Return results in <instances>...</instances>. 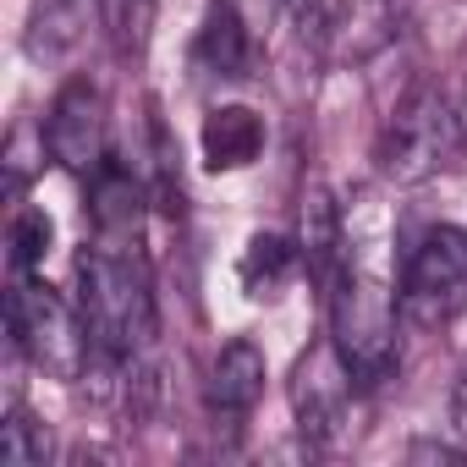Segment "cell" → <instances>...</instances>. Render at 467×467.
Returning a JSON list of instances; mask_svg holds the SVG:
<instances>
[{
    "mask_svg": "<svg viewBox=\"0 0 467 467\" xmlns=\"http://www.w3.org/2000/svg\"><path fill=\"white\" fill-rule=\"evenodd\" d=\"M456 154H462V116L434 83H412L390 105V116L374 138L379 176L401 182V187H418V182L440 176L445 165H456Z\"/></svg>",
    "mask_w": 467,
    "mask_h": 467,
    "instance_id": "obj_3",
    "label": "cell"
},
{
    "mask_svg": "<svg viewBox=\"0 0 467 467\" xmlns=\"http://www.w3.org/2000/svg\"><path fill=\"white\" fill-rule=\"evenodd\" d=\"M248 61H254V39H248L237 0H214L192 39V72L209 83H237V78H248Z\"/></svg>",
    "mask_w": 467,
    "mask_h": 467,
    "instance_id": "obj_11",
    "label": "cell"
},
{
    "mask_svg": "<svg viewBox=\"0 0 467 467\" xmlns=\"http://www.w3.org/2000/svg\"><path fill=\"white\" fill-rule=\"evenodd\" d=\"M105 39L121 61H143L154 34V0H105Z\"/></svg>",
    "mask_w": 467,
    "mask_h": 467,
    "instance_id": "obj_17",
    "label": "cell"
},
{
    "mask_svg": "<svg viewBox=\"0 0 467 467\" xmlns=\"http://www.w3.org/2000/svg\"><path fill=\"white\" fill-rule=\"evenodd\" d=\"M396 34V6L390 0H325L319 23H314V45L336 61H368L390 45Z\"/></svg>",
    "mask_w": 467,
    "mask_h": 467,
    "instance_id": "obj_8",
    "label": "cell"
},
{
    "mask_svg": "<svg viewBox=\"0 0 467 467\" xmlns=\"http://www.w3.org/2000/svg\"><path fill=\"white\" fill-rule=\"evenodd\" d=\"M50 243H56V220L45 209H12V225H6V248H12V275H34L45 259H50Z\"/></svg>",
    "mask_w": 467,
    "mask_h": 467,
    "instance_id": "obj_16",
    "label": "cell"
},
{
    "mask_svg": "<svg viewBox=\"0 0 467 467\" xmlns=\"http://www.w3.org/2000/svg\"><path fill=\"white\" fill-rule=\"evenodd\" d=\"M297 248H303V270L314 275L319 292H330V281L341 275V209L325 187L303 192V220H297Z\"/></svg>",
    "mask_w": 467,
    "mask_h": 467,
    "instance_id": "obj_13",
    "label": "cell"
},
{
    "mask_svg": "<svg viewBox=\"0 0 467 467\" xmlns=\"http://www.w3.org/2000/svg\"><path fill=\"white\" fill-rule=\"evenodd\" d=\"M0 462L6 467H45L50 462V429L12 396L6 418H0Z\"/></svg>",
    "mask_w": 467,
    "mask_h": 467,
    "instance_id": "obj_15",
    "label": "cell"
},
{
    "mask_svg": "<svg viewBox=\"0 0 467 467\" xmlns=\"http://www.w3.org/2000/svg\"><path fill=\"white\" fill-rule=\"evenodd\" d=\"M451 429H456V440L467 445V374L451 385Z\"/></svg>",
    "mask_w": 467,
    "mask_h": 467,
    "instance_id": "obj_19",
    "label": "cell"
},
{
    "mask_svg": "<svg viewBox=\"0 0 467 467\" xmlns=\"http://www.w3.org/2000/svg\"><path fill=\"white\" fill-rule=\"evenodd\" d=\"M325 314H330V341L341 347L358 385H379L396 374V314H401V303L374 270L341 265V275L325 292Z\"/></svg>",
    "mask_w": 467,
    "mask_h": 467,
    "instance_id": "obj_4",
    "label": "cell"
},
{
    "mask_svg": "<svg viewBox=\"0 0 467 467\" xmlns=\"http://www.w3.org/2000/svg\"><path fill=\"white\" fill-rule=\"evenodd\" d=\"M297 270H303V248H297V237H286V231H254L248 248H243V259H237L243 292L248 297H265V303L281 297L297 281Z\"/></svg>",
    "mask_w": 467,
    "mask_h": 467,
    "instance_id": "obj_14",
    "label": "cell"
},
{
    "mask_svg": "<svg viewBox=\"0 0 467 467\" xmlns=\"http://www.w3.org/2000/svg\"><path fill=\"white\" fill-rule=\"evenodd\" d=\"M396 303L418 330H440L467 308V225H429L407 248Z\"/></svg>",
    "mask_w": 467,
    "mask_h": 467,
    "instance_id": "obj_5",
    "label": "cell"
},
{
    "mask_svg": "<svg viewBox=\"0 0 467 467\" xmlns=\"http://www.w3.org/2000/svg\"><path fill=\"white\" fill-rule=\"evenodd\" d=\"M6 336L12 352L28 358L45 379L56 385H78L94 363V330L83 319V303H72L67 292H56L39 275H17L6 292Z\"/></svg>",
    "mask_w": 467,
    "mask_h": 467,
    "instance_id": "obj_2",
    "label": "cell"
},
{
    "mask_svg": "<svg viewBox=\"0 0 467 467\" xmlns=\"http://www.w3.org/2000/svg\"><path fill=\"white\" fill-rule=\"evenodd\" d=\"M412 462H467V445H440V440H412L407 445Z\"/></svg>",
    "mask_w": 467,
    "mask_h": 467,
    "instance_id": "obj_18",
    "label": "cell"
},
{
    "mask_svg": "<svg viewBox=\"0 0 467 467\" xmlns=\"http://www.w3.org/2000/svg\"><path fill=\"white\" fill-rule=\"evenodd\" d=\"M78 303L94 330V352L154 358L160 308H154V275H149L143 243L88 237L78 254Z\"/></svg>",
    "mask_w": 467,
    "mask_h": 467,
    "instance_id": "obj_1",
    "label": "cell"
},
{
    "mask_svg": "<svg viewBox=\"0 0 467 467\" xmlns=\"http://www.w3.org/2000/svg\"><path fill=\"white\" fill-rule=\"evenodd\" d=\"M105 138H110L105 88L94 78H67L61 94L45 110V149H50V160L61 171H72V176H94L110 160L105 154Z\"/></svg>",
    "mask_w": 467,
    "mask_h": 467,
    "instance_id": "obj_7",
    "label": "cell"
},
{
    "mask_svg": "<svg viewBox=\"0 0 467 467\" xmlns=\"http://www.w3.org/2000/svg\"><path fill=\"white\" fill-rule=\"evenodd\" d=\"M352 390H358V374L347 368V358L330 336H319V341H308V352H297L292 418H297V434L308 451L336 445V434L347 429V412H352Z\"/></svg>",
    "mask_w": 467,
    "mask_h": 467,
    "instance_id": "obj_6",
    "label": "cell"
},
{
    "mask_svg": "<svg viewBox=\"0 0 467 467\" xmlns=\"http://www.w3.org/2000/svg\"><path fill=\"white\" fill-rule=\"evenodd\" d=\"M99 17H105V0H28L23 56L34 67H67Z\"/></svg>",
    "mask_w": 467,
    "mask_h": 467,
    "instance_id": "obj_9",
    "label": "cell"
},
{
    "mask_svg": "<svg viewBox=\"0 0 467 467\" xmlns=\"http://www.w3.org/2000/svg\"><path fill=\"white\" fill-rule=\"evenodd\" d=\"M265 379H270V368H265L259 341L231 336V341L214 352V368H209V412H214L220 423L237 429V423L265 401Z\"/></svg>",
    "mask_w": 467,
    "mask_h": 467,
    "instance_id": "obj_10",
    "label": "cell"
},
{
    "mask_svg": "<svg viewBox=\"0 0 467 467\" xmlns=\"http://www.w3.org/2000/svg\"><path fill=\"white\" fill-rule=\"evenodd\" d=\"M198 149H203L209 171H243L265 154V116L248 110V105H214L203 116Z\"/></svg>",
    "mask_w": 467,
    "mask_h": 467,
    "instance_id": "obj_12",
    "label": "cell"
}]
</instances>
